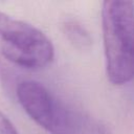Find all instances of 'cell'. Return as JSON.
Listing matches in <instances>:
<instances>
[{
  "label": "cell",
  "instance_id": "3957f363",
  "mask_svg": "<svg viewBox=\"0 0 134 134\" xmlns=\"http://www.w3.org/2000/svg\"><path fill=\"white\" fill-rule=\"evenodd\" d=\"M0 49L7 61L29 70L42 69L54 58L51 40L42 30L3 12H0Z\"/></svg>",
  "mask_w": 134,
  "mask_h": 134
},
{
  "label": "cell",
  "instance_id": "7a4b0ae2",
  "mask_svg": "<svg viewBox=\"0 0 134 134\" xmlns=\"http://www.w3.org/2000/svg\"><path fill=\"white\" fill-rule=\"evenodd\" d=\"M102 16L107 77L121 86L133 76V2L105 1Z\"/></svg>",
  "mask_w": 134,
  "mask_h": 134
},
{
  "label": "cell",
  "instance_id": "5b68a950",
  "mask_svg": "<svg viewBox=\"0 0 134 134\" xmlns=\"http://www.w3.org/2000/svg\"><path fill=\"white\" fill-rule=\"evenodd\" d=\"M0 134H20L2 110H0Z\"/></svg>",
  "mask_w": 134,
  "mask_h": 134
},
{
  "label": "cell",
  "instance_id": "6da1fadb",
  "mask_svg": "<svg viewBox=\"0 0 134 134\" xmlns=\"http://www.w3.org/2000/svg\"><path fill=\"white\" fill-rule=\"evenodd\" d=\"M16 95L24 112L49 134H110L100 120L59 98L37 81H21Z\"/></svg>",
  "mask_w": 134,
  "mask_h": 134
},
{
  "label": "cell",
  "instance_id": "277c9868",
  "mask_svg": "<svg viewBox=\"0 0 134 134\" xmlns=\"http://www.w3.org/2000/svg\"><path fill=\"white\" fill-rule=\"evenodd\" d=\"M62 30L70 44L77 49H88L92 45V37L89 30L76 18H66L62 23Z\"/></svg>",
  "mask_w": 134,
  "mask_h": 134
}]
</instances>
